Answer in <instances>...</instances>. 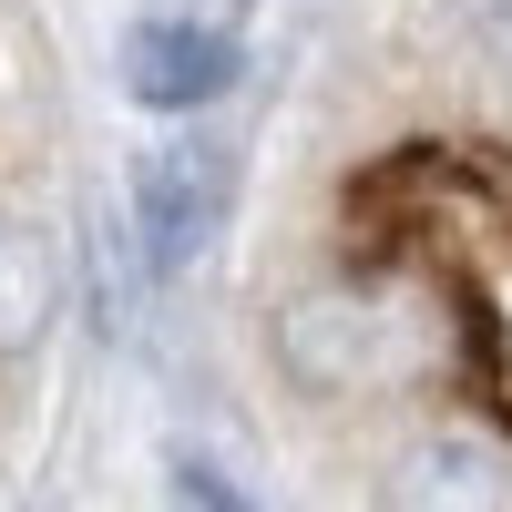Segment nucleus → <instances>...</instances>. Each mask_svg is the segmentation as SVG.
Masks as SVG:
<instances>
[{
  "label": "nucleus",
  "mask_w": 512,
  "mask_h": 512,
  "mask_svg": "<svg viewBox=\"0 0 512 512\" xmlns=\"http://www.w3.org/2000/svg\"><path fill=\"white\" fill-rule=\"evenodd\" d=\"M236 216V144L216 134H185V144H154L144 175H134V226H144V267L154 277H185L205 246L226 236Z\"/></svg>",
  "instance_id": "obj_1"
},
{
  "label": "nucleus",
  "mask_w": 512,
  "mask_h": 512,
  "mask_svg": "<svg viewBox=\"0 0 512 512\" xmlns=\"http://www.w3.org/2000/svg\"><path fill=\"white\" fill-rule=\"evenodd\" d=\"M267 338H277V369L297 379V390H318V400H349V390H369V379L400 359V349H390V308L359 297V287H308V297H287Z\"/></svg>",
  "instance_id": "obj_2"
},
{
  "label": "nucleus",
  "mask_w": 512,
  "mask_h": 512,
  "mask_svg": "<svg viewBox=\"0 0 512 512\" xmlns=\"http://www.w3.org/2000/svg\"><path fill=\"white\" fill-rule=\"evenodd\" d=\"M246 41L226 31V11H154L123 31V93L144 113H205L216 93H236Z\"/></svg>",
  "instance_id": "obj_3"
},
{
  "label": "nucleus",
  "mask_w": 512,
  "mask_h": 512,
  "mask_svg": "<svg viewBox=\"0 0 512 512\" xmlns=\"http://www.w3.org/2000/svg\"><path fill=\"white\" fill-rule=\"evenodd\" d=\"M379 512H512V472L502 451L472 441V431H431L390 461L379 482Z\"/></svg>",
  "instance_id": "obj_4"
},
{
  "label": "nucleus",
  "mask_w": 512,
  "mask_h": 512,
  "mask_svg": "<svg viewBox=\"0 0 512 512\" xmlns=\"http://www.w3.org/2000/svg\"><path fill=\"white\" fill-rule=\"evenodd\" d=\"M52 297H62V277H52V246H41V226L0 216V349H31L41 318H52Z\"/></svg>",
  "instance_id": "obj_5"
},
{
  "label": "nucleus",
  "mask_w": 512,
  "mask_h": 512,
  "mask_svg": "<svg viewBox=\"0 0 512 512\" xmlns=\"http://www.w3.org/2000/svg\"><path fill=\"white\" fill-rule=\"evenodd\" d=\"M164 482H175V512H256V502H246V492L216 472V461H175Z\"/></svg>",
  "instance_id": "obj_6"
}]
</instances>
